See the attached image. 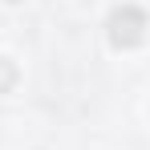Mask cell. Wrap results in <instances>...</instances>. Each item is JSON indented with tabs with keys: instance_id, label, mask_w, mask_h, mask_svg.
Returning a JSON list of instances; mask_svg holds the SVG:
<instances>
[{
	"instance_id": "cell-1",
	"label": "cell",
	"mask_w": 150,
	"mask_h": 150,
	"mask_svg": "<svg viewBox=\"0 0 150 150\" xmlns=\"http://www.w3.org/2000/svg\"><path fill=\"white\" fill-rule=\"evenodd\" d=\"M150 33V16L138 8V4H118L114 12H110V21H105V37H110V45L114 49H138L142 41H146Z\"/></svg>"
},
{
	"instance_id": "cell-3",
	"label": "cell",
	"mask_w": 150,
	"mask_h": 150,
	"mask_svg": "<svg viewBox=\"0 0 150 150\" xmlns=\"http://www.w3.org/2000/svg\"><path fill=\"white\" fill-rule=\"evenodd\" d=\"M4 4H21V0H4Z\"/></svg>"
},
{
	"instance_id": "cell-2",
	"label": "cell",
	"mask_w": 150,
	"mask_h": 150,
	"mask_svg": "<svg viewBox=\"0 0 150 150\" xmlns=\"http://www.w3.org/2000/svg\"><path fill=\"white\" fill-rule=\"evenodd\" d=\"M16 81H21V69H16V61L0 57V93H12V89H16Z\"/></svg>"
}]
</instances>
